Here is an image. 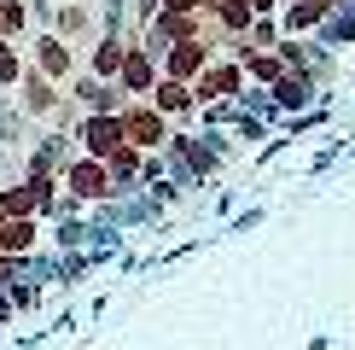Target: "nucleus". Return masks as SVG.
Returning a JSON list of instances; mask_svg holds the SVG:
<instances>
[{"mask_svg":"<svg viewBox=\"0 0 355 350\" xmlns=\"http://www.w3.org/2000/svg\"><path fill=\"white\" fill-rule=\"evenodd\" d=\"M58 187H64V193L76 199V204H111V199H116V181H111V169L99 164V158H82V152L64 164Z\"/></svg>","mask_w":355,"mask_h":350,"instance_id":"1","label":"nucleus"},{"mask_svg":"<svg viewBox=\"0 0 355 350\" xmlns=\"http://www.w3.org/2000/svg\"><path fill=\"white\" fill-rule=\"evenodd\" d=\"M116 123H123V140L135 146V152H157V146H169V117H157L146 99H128V106L116 111Z\"/></svg>","mask_w":355,"mask_h":350,"instance_id":"2","label":"nucleus"},{"mask_svg":"<svg viewBox=\"0 0 355 350\" xmlns=\"http://www.w3.org/2000/svg\"><path fill=\"white\" fill-rule=\"evenodd\" d=\"M29 70H41V76L47 82H58L64 88L70 82V70H76V53H70V41L64 35H41V41H29Z\"/></svg>","mask_w":355,"mask_h":350,"instance_id":"3","label":"nucleus"},{"mask_svg":"<svg viewBox=\"0 0 355 350\" xmlns=\"http://www.w3.org/2000/svg\"><path fill=\"white\" fill-rule=\"evenodd\" d=\"M58 106H64L58 82H47L41 70L24 65V76H18V111H24V117H58Z\"/></svg>","mask_w":355,"mask_h":350,"instance_id":"4","label":"nucleus"},{"mask_svg":"<svg viewBox=\"0 0 355 350\" xmlns=\"http://www.w3.org/2000/svg\"><path fill=\"white\" fill-rule=\"evenodd\" d=\"M76 140H82V158H99V164H105L116 146H128L116 117H76Z\"/></svg>","mask_w":355,"mask_h":350,"instance_id":"5","label":"nucleus"},{"mask_svg":"<svg viewBox=\"0 0 355 350\" xmlns=\"http://www.w3.org/2000/svg\"><path fill=\"white\" fill-rule=\"evenodd\" d=\"M116 88H123V99H146L157 88V58L146 47H128L123 65H116Z\"/></svg>","mask_w":355,"mask_h":350,"instance_id":"6","label":"nucleus"},{"mask_svg":"<svg viewBox=\"0 0 355 350\" xmlns=\"http://www.w3.org/2000/svg\"><path fill=\"white\" fill-rule=\"evenodd\" d=\"M164 58V65H157V76H169V82H198V70L210 65V47H204V41H175L169 53H157Z\"/></svg>","mask_w":355,"mask_h":350,"instance_id":"7","label":"nucleus"},{"mask_svg":"<svg viewBox=\"0 0 355 350\" xmlns=\"http://www.w3.org/2000/svg\"><path fill=\"white\" fill-rule=\"evenodd\" d=\"M239 82H245L239 65H221V58H210V65L198 70V82H192V106H210V99L239 94Z\"/></svg>","mask_w":355,"mask_h":350,"instance_id":"8","label":"nucleus"},{"mask_svg":"<svg viewBox=\"0 0 355 350\" xmlns=\"http://www.w3.org/2000/svg\"><path fill=\"white\" fill-rule=\"evenodd\" d=\"M41 222L35 216H0V257H35Z\"/></svg>","mask_w":355,"mask_h":350,"instance_id":"9","label":"nucleus"},{"mask_svg":"<svg viewBox=\"0 0 355 350\" xmlns=\"http://www.w3.org/2000/svg\"><path fill=\"white\" fill-rule=\"evenodd\" d=\"M146 106H152L157 117H187V111H192V88H187V82H169V76H157V88L146 94Z\"/></svg>","mask_w":355,"mask_h":350,"instance_id":"10","label":"nucleus"},{"mask_svg":"<svg viewBox=\"0 0 355 350\" xmlns=\"http://www.w3.org/2000/svg\"><path fill=\"white\" fill-rule=\"evenodd\" d=\"M105 169H111L116 193H123V187H135V181H140V169H146V152H135V146H116V152L105 158Z\"/></svg>","mask_w":355,"mask_h":350,"instance_id":"11","label":"nucleus"},{"mask_svg":"<svg viewBox=\"0 0 355 350\" xmlns=\"http://www.w3.org/2000/svg\"><path fill=\"white\" fill-rule=\"evenodd\" d=\"M123 53H128V41L105 35V41L94 47V58H87V76H99V82H116V65H123Z\"/></svg>","mask_w":355,"mask_h":350,"instance_id":"12","label":"nucleus"},{"mask_svg":"<svg viewBox=\"0 0 355 350\" xmlns=\"http://www.w3.org/2000/svg\"><path fill=\"white\" fill-rule=\"evenodd\" d=\"M24 65H29V58H24V47H18V41H6V35H0V88H18Z\"/></svg>","mask_w":355,"mask_h":350,"instance_id":"13","label":"nucleus"},{"mask_svg":"<svg viewBox=\"0 0 355 350\" xmlns=\"http://www.w3.org/2000/svg\"><path fill=\"white\" fill-rule=\"evenodd\" d=\"M24 24H29V6H24V0H0V35L18 41V35H24Z\"/></svg>","mask_w":355,"mask_h":350,"instance_id":"14","label":"nucleus"},{"mask_svg":"<svg viewBox=\"0 0 355 350\" xmlns=\"http://www.w3.org/2000/svg\"><path fill=\"white\" fill-rule=\"evenodd\" d=\"M82 29H87V12L76 6V0H64V6H58V35H64V41H76Z\"/></svg>","mask_w":355,"mask_h":350,"instance_id":"15","label":"nucleus"},{"mask_svg":"<svg viewBox=\"0 0 355 350\" xmlns=\"http://www.w3.org/2000/svg\"><path fill=\"white\" fill-rule=\"evenodd\" d=\"M18 135H24V111L0 106V140H6V146H18Z\"/></svg>","mask_w":355,"mask_h":350,"instance_id":"16","label":"nucleus"},{"mask_svg":"<svg viewBox=\"0 0 355 350\" xmlns=\"http://www.w3.org/2000/svg\"><path fill=\"white\" fill-rule=\"evenodd\" d=\"M157 12H204V0H157Z\"/></svg>","mask_w":355,"mask_h":350,"instance_id":"17","label":"nucleus"},{"mask_svg":"<svg viewBox=\"0 0 355 350\" xmlns=\"http://www.w3.org/2000/svg\"><path fill=\"white\" fill-rule=\"evenodd\" d=\"M6 321H12V303H6V292H0V327H6Z\"/></svg>","mask_w":355,"mask_h":350,"instance_id":"18","label":"nucleus"}]
</instances>
